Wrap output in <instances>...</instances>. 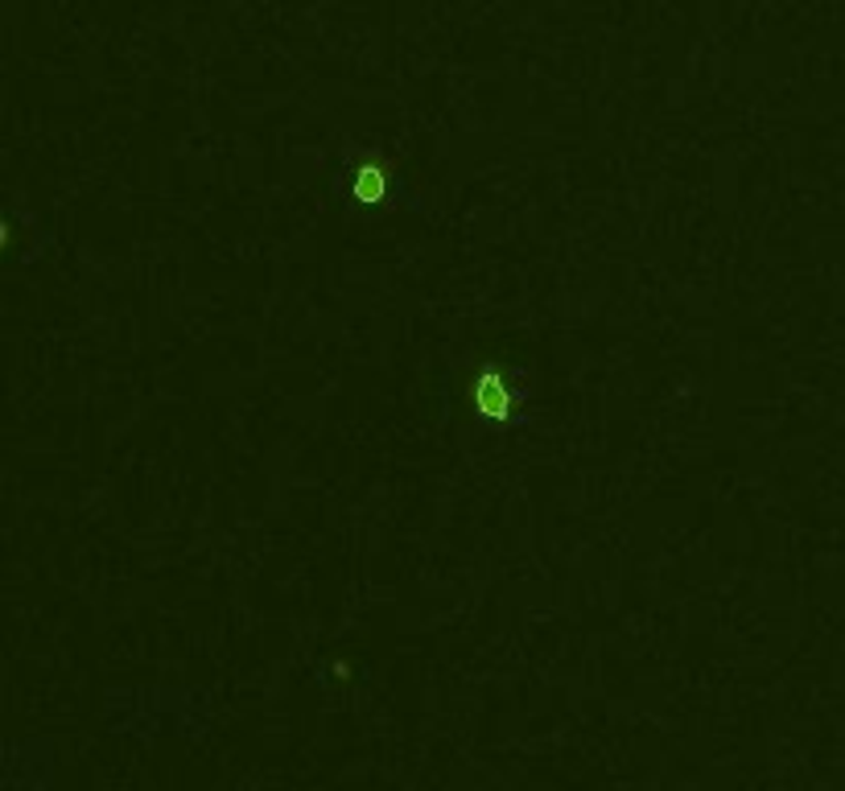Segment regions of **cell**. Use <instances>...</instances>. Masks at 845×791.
<instances>
[{"instance_id":"obj_1","label":"cell","mask_w":845,"mask_h":791,"mask_svg":"<svg viewBox=\"0 0 845 791\" xmlns=\"http://www.w3.org/2000/svg\"><path fill=\"white\" fill-rule=\"evenodd\" d=\"M478 408H483L487 417H495V421L507 417V387L499 375H487V380H483V387H478Z\"/></svg>"},{"instance_id":"obj_2","label":"cell","mask_w":845,"mask_h":791,"mask_svg":"<svg viewBox=\"0 0 845 791\" xmlns=\"http://www.w3.org/2000/svg\"><path fill=\"white\" fill-rule=\"evenodd\" d=\"M356 190H359V199H363V203H380V199H384V173H380V169L368 161V166L359 169Z\"/></svg>"}]
</instances>
